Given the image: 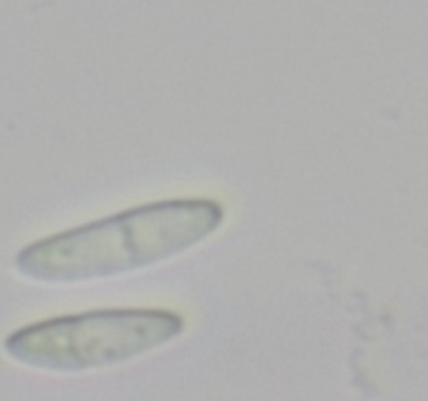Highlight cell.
I'll list each match as a JSON object with an SVG mask.
<instances>
[{"label":"cell","instance_id":"cell-1","mask_svg":"<svg viewBox=\"0 0 428 401\" xmlns=\"http://www.w3.org/2000/svg\"><path fill=\"white\" fill-rule=\"evenodd\" d=\"M222 222L223 209L211 199L159 201L27 244L15 267L46 284L111 278L182 255Z\"/></svg>","mask_w":428,"mask_h":401},{"label":"cell","instance_id":"cell-2","mask_svg":"<svg viewBox=\"0 0 428 401\" xmlns=\"http://www.w3.org/2000/svg\"><path fill=\"white\" fill-rule=\"evenodd\" d=\"M182 330V315L167 309H101L25 326L4 341V351L30 368L73 374L136 360Z\"/></svg>","mask_w":428,"mask_h":401}]
</instances>
